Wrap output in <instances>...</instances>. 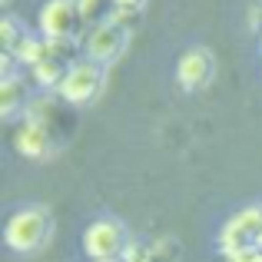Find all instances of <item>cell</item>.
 I'll list each match as a JSON object with an SVG mask.
<instances>
[{
  "instance_id": "52a82bcc",
  "label": "cell",
  "mask_w": 262,
  "mask_h": 262,
  "mask_svg": "<svg viewBox=\"0 0 262 262\" xmlns=\"http://www.w3.org/2000/svg\"><path fill=\"white\" fill-rule=\"evenodd\" d=\"M77 20V0H47L40 10V33H43V40H70Z\"/></svg>"
},
{
  "instance_id": "7a4b0ae2",
  "label": "cell",
  "mask_w": 262,
  "mask_h": 262,
  "mask_svg": "<svg viewBox=\"0 0 262 262\" xmlns=\"http://www.w3.org/2000/svg\"><path fill=\"white\" fill-rule=\"evenodd\" d=\"M129 17H133V13L116 10L113 20L96 24L86 37V60H93V63H100V67H110L113 60H120L123 50H126V43H129Z\"/></svg>"
},
{
  "instance_id": "8fae6325",
  "label": "cell",
  "mask_w": 262,
  "mask_h": 262,
  "mask_svg": "<svg viewBox=\"0 0 262 262\" xmlns=\"http://www.w3.org/2000/svg\"><path fill=\"white\" fill-rule=\"evenodd\" d=\"M50 53V40H40V37H24L20 40V47L13 50V57L20 60V63H30V67H37L40 60Z\"/></svg>"
},
{
  "instance_id": "277c9868",
  "label": "cell",
  "mask_w": 262,
  "mask_h": 262,
  "mask_svg": "<svg viewBox=\"0 0 262 262\" xmlns=\"http://www.w3.org/2000/svg\"><path fill=\"white\" fill-rule=\"evenodd\" d=\"M126 249V229L116 219H96L83 232V252L93 262L100 259H120Z\"/></svg>"
},
{
  "instance_id": "7c38bea8",
  "label": "cell",
  "mask_w": 262,
  "mask_h": 262,
  "mask_svg": "<svg viewBox=\"0 0 262 262\" xmlns=\"http://www.w3.org/2000/svg\"><path fill=\"white\" fill-rule=\"evenodd\" d=\"M0 37H4V50L13 53L20 47V40L27 37V30H20L17 17H4V24H0Z\"/></svg>"
},
{
  "instance_id": "3957f363",
  "label": "cell",
  "mask_w": 262,
  "mask_h": 262,
  "mask_svg": "<svg viewBox=\"0 0 262 262\" xmlns=\"http://www.w3.org/2000/svg\"><path fill=\"white\" fill-rule=\"evenodd\" d=\"M103 83H106V70H103L100 63H93V60H80V63H70L63 83L57 90H60V96H63L67 103L86 106V103H93L96 96H100Z\"/></svg>"
},
{
  "instance_id": "8992f818",
  "label": "cell",
  "mask_w": 262,
  "mask_h": 262,
  "mask_svg": "<svg viewBox=\"0 0 262 262\" xmlns=\"http://www.w3.org/2000/svg\"><path fill=\"white\" fill-rule=\"evenodd\" d=\"M212 77H216V57H212L206 47H192V50H186L183 57H179L176 80H179V86H183L186 93L206 90L212 83Z\"/></svg>"
},
{
  "instance_id": "2e32d148",
  "label": "cell",
  "mask_w": 262,
  "mask_h": 262,
  "mask_svg": "<svg viewBox=\"0 0 262 262\" xmlns=\"http://www.w3.org/2000/svg\"><path fill=\"white\" fill-rule=\"evenodd\" d=\"M100 262H123V259H100Z\"/></svg>"
},
{
  "instance_id": "9a60e30c",
  "label": "cell",
  "mask_w": 262,
  "mask_h": 262,
  "mask_svg": "<svg viewBox=\"0 0 262 262\" xmlns=\"http://www.w3.org/2000/svg\"><path fill=\"white\" fill-rule=\"evenodd\" d=\"M113 4H116V10H120V13H133V17H136V13L143 10L146 0H113Z\"/></svg>"
},
{
  "instance_id": "4fadbf2b",
  "label": "cell",
  "mask_w": 262,
  "mask_h": 262,
  "mask_svg": "<svg viewBox=\"0 0 262 262\" xmlns=\"http://www.w3.org/2000/svg\"><path fill=\"white\" fill-rule=\"evenodd\" d=\"M123 262H156L153 259V249L143 243H126V249H123Z\"/></svg>"
},
{
  "instance_id": "9c48e42d",
  "label": "cell",
  "mask_w": 262,
  "mask_h": 262,
  "mask_svg": "<svg viewBox=\"0 0 262 262\" xmlns=\"http://www.w3.org/2000/svg\"><path fill=\"white\" fill-rule=\"evenodd\" d=\"M24 93H27V90H24V80H20L17 73L0 80V113H4V120H10L20 106L27 110V96Z\"/></svg>"
},
{
  "instance_id": "5bb4252c",
  "label": "cell",
  "mask_w": 262,
  "mask_h": 262,
  "mask_svg": "<svg viewBox=\"0 0 262 262\" xmlns=\"http://www.w3.org/2000/svg\"><path fill=\"white\" fill-rule=\"evenodd\" d=\"M149 249H153L156 262H173L176 259V243H173V239H160V243H153Z\"/></svg>"
},
{
  "instance_id": "6da1fadb",
  "label": "cell",
  "mask_w": 262,
  "mask_h": 262,
  "mask_svg": "<svg viewBox=\"0 0 262 262\" xmlns=\"http://www.w3.org/2000/svg\"><path fill=\"white\" fill-rule=\"evenodd\" d=\"M4 239L13 252L20 256H33L53 239V216L47 206H24L7 219Z\"/></svg>"
},
{
  "instance_id": "5b68a950",
  "label": "cell",
  "mask_w": 262,
  "mask_h": 262,
  "mask_svg": "<svg viewBox=\"0 0 262 262\" xmlns=\"http://www.w3.org/2000/svg\"><path fill=\"white\" fill-rule=\"evenodd\" d=\"M259 236H262V206H249V209L236 212V216L223 226L219 246H223V252L229 256V252L259 246Z\"/></svg>"
},
{
  "instance_id": "30bf717a",
  "label": "cell",
  "mask_w": 262,
  "mask_h": 262,
  "mask_svg": "<svg viewBox=\"0 0 262 262\" xmlns=\"http://www.w3.org/2000/svg\"><path fill=\"white\" fill-rule=\"evenodd\" d=\"M77 10H80V20H86V24H106V20H113L116 13V4L113 0H77Z\"/></svg>"
},
{
  "instance_id": "ba28073f",
  "label": "cell",
  "mask_w": 262,
  "mask_h": 262,
  "mask_svg": "<svg viewBox=\"0 0 262 262\" xmlns=\"http://www.w3.org/2000/svg\"><path fill=\"white\" fill-rule=\"evenodd\" d=\"M13 146H17V153L27 156V160H43V156L50 153V129H47V123L24 120L20 129L13 133Z\"/></svg>"
}]
</instances>
